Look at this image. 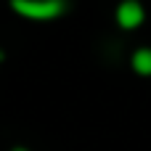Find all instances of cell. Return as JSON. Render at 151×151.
<instances>
[{
  "label": "cell",
  "mask_w": 151,
  "mask_h": 151,
  "mask_svg": "<svg viewBox=\"0 0 151 151\" xmlns=\"http://www.w3.org/2000/svg\"><path fill=\"white\" fill-rule=\"evenodd\" d=\"M13 11L27 16V19H37V21H50L56 16L64 13L66 3L64 0H11Z\"/></svg>",
  "instance_id": "6da1fadb"
},
{
  "label": "cell",
  "mask_w": 151,
  "mask_h": 151,
  "mask_svg": "<svg viewBox=\"0 0 151 151\" xmlns=\"http://www.w3.org/2000/svg\"><path fill=\"white\" fill-rule=\"evenodd\" d=\"M117 21H119V27H125V29H135V27L143 21V5H141L138 0H125V3H119V8H117Z\"/></svg>",
  "instance_id": "7a4b0ae2"
},
{
  "label": "cell",
  "mask_w": 151,
  "mask_h": 151,
  "mask_svg": "<svg viewBox=\"0 0 151 151\" xmlns=\"http://www.w3.org/2000/svg\"><path fill=\"white\" fill-rule=\"evenodd\" d=\"M133 69L138 72V74H151V48H141V50H135V56H133Z\"/></svg>",
  "instance_id": "3957f363"
},
{
  "label": "cell",
  "mask_w": 151,
  "mask_h": 151,
  "mask_svg": "<svg viewBox=\"0 0 151 151\" xmlns=\"http://www.w3.org/2000/svg\"><path fill=\"white\" fill-rule=\"evenodd\" d=\"M13 151H27V149H13Z\"/></svg>",
  "instance_id": "277c9868"
}]
</instances>
